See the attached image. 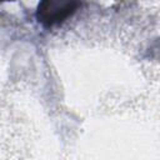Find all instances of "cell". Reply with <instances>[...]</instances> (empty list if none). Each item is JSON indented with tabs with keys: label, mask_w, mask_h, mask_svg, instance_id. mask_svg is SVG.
<instances>
[{
	"label": "cell",
	"mask_w": 160,
	"mask_h": 160,
	"mask_svg": "<svg viewBox=\"0 0 160 160\" xmlns=\"http://www.w3.org/2000/svg\"><path fill=\"white\" fill-rule=\"evenodd\" d=\"M75 6V0H42L39 6V18L49 24L62 20Z\"/></svg>",
	"instance_id": "obj_1"
}]
</instances>
